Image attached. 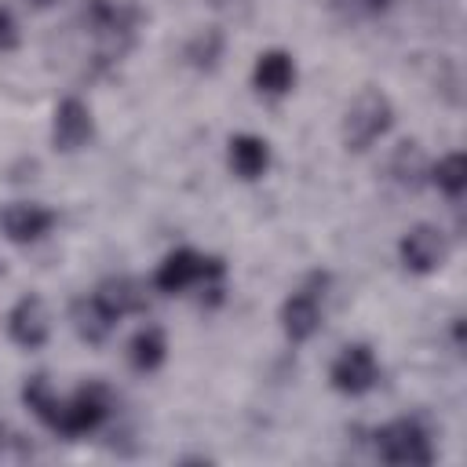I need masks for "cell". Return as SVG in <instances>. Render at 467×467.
<instances>
[{
    "instance_id": "obj_4",
    "label": "cell",
    "mask_w": 467,
    "mask_h": 467,
    "mask_svg": "<svg viewBox=\"0 0 467 467\" xmlns=\"http://www.w3.org/2000/svg\"><path fill=\"white\" fill-rule=\"evenodd\" d=\"M109 405H113V398H109V387L106 383H84V387L73 390V398H66V401L58 398L47 427L55 434H62V438L88 434V431H95L109 416Z\"/></svg>"
},
{
    "instance_id": "obj_21",
    "label": "cell",
    "mask_w": 467,
    "mask_h": 467,
    "mask_svg": "<svg viewBox=\"0 0 467 467\" xmlns=\"http://www.w3.org/2000/svg\"><path fill=\"white\" fill-rule=\"evenodd\" d=\"M350 4H358V7H365V11H379V7H387V0H350Z\"/></svg>"
},
{
    "instance_id": "obj_8",
    "label": "cell",
    "mask_w": 467,
    "mask_h": 467,
    "mask_svg": "<svg viewBox=\"0 0 467 467\" xmlns=\"http://www.w3.org/2000/svg\"><path fill=\"white\" fill-rule=\"evenodd\" d=\"M398 252H401L405 270H412V274H434L445 263V255H449V241H445V234L438 226L420 223V226H412L401 237Z\"/></svg>"
},
{
    "instance_id": "obj_17",
    "label": "cell",
    "mask_w": 467,
    "mask_h": 467,
    "mask_svg": "<svg viewBox=\"0 0 467 467\" xmlns=\"http://www.w3.org/2000/svg\"><path fill=\"white\" fill-rule=\"evenodd\" d=\"M427 171H431V164H427V157H423V150L416 142H401L394 150V157H390L394 182H401L405 190H416V186L427 182Z\"/></svg>"
},
{
    "instance_id": "obj_22",
    "label": "cell",
    "mask_w": 467,
    "mask_h": 467,
    "mask_svg": "<svg viewBox=\"0 0 467 467\" xmlns=\"http://www.w3.org/2000/svg\"><path fill=\"white\" fill-rule=\"evenodd\" d=\"M33 7H47V4H55V0H29Z\"/></svg>"
},
{
    "instance_id": "obj_19",
    "label": "cell",
    "mask_w": 467,
    "mask_h": 467,
    "mask_svg": "<svg viewBox=\"0 0 467 467\" xmlns=\"http://www.w3.org/2000/svg\"><path fill=\"white\" fill-rule=\"evenodd\" d=\"M219 47H223V36L208 29V33H201V36L190 44V51H186V55H190L197 66H212V62L219 58Z\"/></svg>"
},
{
    "instance_id": "obj_3",
    "label": "cell",
    "mask_w": 467,
    "mask_h": 467,
    "mask_svg": "<svg viewBox=\"0 0 467 467\" xmlns=\"http://www.w3.org/2000/svg\"><path fill=\"white\" fill-rule=\"evenodd\" d=\"M394 124V106L379 88L358 91V99L343 113V146L347 150H368L376 139H383Z\"/></svg>"
},
{
    "instance_id": "obj_9",
    "label": "cell",
    "mask_w": 467,
    "mask_h": 467,
    "mask_svg": "<svg viewBox=\"0 0 467 467\" xmlns=\"http://www.w3.org/2000/svg\"><path fill=\"white\" fill-rule=\"evenodd\" d=\"M7 332H11V339H15L18 347H26V350L44 347L47 336H51L47 303H44L40 296H22V299L11 306V314H7Z\"/></svg>"
},
{
    "instance_id": "obj_13",
    "label": "cell",
    "mask_w": 467,
    "mask_h": 467,
    "mask_svg": "<svg viewBox=\"0 0 467 467\" xmlns=\"http://www.w3.org/2000/svg\"><path fill=\"white\" fill-rule=\"evenodd\" d=\"M69 321H73V328H77V336H80L84 343H102V339L113 332V325H117V317L99 303L95 292L73 299V306H69Z\"/></svg>"
},
{
    "instance_id": "obj_23",
    "label": "cell",
    "mask_w": 467,
    "mask_h": 467,
    "mask_svg": "<svg viewBox=\"0 0 467 467\" xmlns=\"http://www.w3.org/2000/svg\"><path fill=\"white\" fill-rule=\"evenodd\" d=\"M0 445H4V423H0Z\"/></svg>"
},
{
    "instance_id": "obj_12",
    "label": "cell",
    "mask_w": 467,
    "mask_h": 467,
    "mask_svg": "<svg viewBox=\"0 0 467 467\" xmlns=\"http://www.w3.org/2000/svg\"><path fill=\"white\" fill-rule=\"evenodd\" d=\"M95 296H99V303H102L117 321L128 317V314H142L146 303H150L146 285L135 281V277H106V281L95 288Z\"/></svg>"
},
{
    "instance_id": "obj_7",
    "label": "cell",
    "mask_w": 467,
    "mask_h": 467,
    "mask_svg": "<svg viewBox=\"0 0 467 467\" xmlns=\"http://www.w3.org/2000/svg\"><path fill=\"white\" fill-rule=\"evenodd\" d=\"M328 379L339 394H365L376 387L379 379V365H376V354L368 343H350L336 354L332 368H328Z\"/></svg>"
},
{
    "instance_id": "obj_15",
    "label": "cell",
    "mask_w": 467,
    "mask_h": 467,
    "mask_svg": "<svg viewBox=\"0 0 467 467\" xmlns=\"http://www.w3.org/2000/svg\"><path fill=\"white\" fill-rule=\"evenodd\" d=\"M230 168L241 179H259L270 168V146L259 135H234L230 139Z\"/></svg>"
},
{
    "instance_id": "obj_14",
    "label": "cell",
    "mask_w": 467,
    "mask_h": 467,
    "mask_svg": "<svg viewBox=\"0 0 467 467\" xmlns=\"http://www.w3.org/2000/svg\"><path fill=\"white\" fill-rule=\"evenodd\" d=\"M252 80H255V88L263 95H285L296 84V62H292V55L288 51H277V47L274 51H263L255 58Z\"/></svg>"
},
{
    "instance_id": "obj_2",
    "label": "cell",
    "mask_w": 467,
    "mask_h": 467,
    "mask_svg": "<svg viewBox=\"0 0 467 467\" xmlns=\"http://www.w3.org/2000/svg\"><path fill=\"white\" fill-rule=\"evenodd\" d=\"M223 274H226V263L219 255H201L193 248H175L164 255V263L157 266L153 274V285L168 296L175 292H186L193 285L204 288V299L208 303H219L223 299Z\"/></svg>"
},
{
    "instance_id": "obj_6",
    "label": "cell",
    "mask_w": 467,
    "mask_h": 467,
    "mask_svg": "<svg viewBox=\"0 0 467 467\" xmlns=\"http://www.w3.org/2000/svg\"><path fill=\"white\" fill-rule=\"evenodd\" d=\"M325 274H310L303 288H296L281 306V328L292 343H306L321 328V299L317 288H325Z\"/></svg>"
},
{
    "instance_id": "obj_18",
    "label": "cell",
    "mask_w": 467,
    "mask_h": 467,
    "mask_svg": "<svg viewBox=\"0 0 467 467\" xmlns=\"http://www.w3.org/2000/svg\"><path fill=\"white\" fill-rule=\"evenodd\" d=\"M427 179L449 197V201H463V190H467V161H463V153H445L438 164H431V171H427Z\"/></svg>"
},
{
    "instance_id": "obj_11",
    "label": "cell",
    "mask_w": 467,
    "mask_h": 467,
    "mask_svg": "<svg viewBox=\"0 0 467 467\" xmlns=\"http://www.w3.org/2000/svg\"><path fill=\"white\" fill-rule=\"evenodd\" d=\"M91 131H95L91 109L80 99H62L55 106V120H51V142H55V150L73 153V150H80L91 139Z\"/></svg>"
},
{
    "instance_id": "obj_5",
    "label": "cell",
    "mask_w": 467,
    "mask_h": 467,
    "mask_svg": "<svg viewBox=\"0 0 467 467\" xmlns=\"http://www.w3.org/2000/svg\"><path fill=\"white\" fill-rule=\"evenodd\" d=\"M376 456L383 463H398V467H427L434 460L431 452V438L420 427V420H394L387 427H379L376 434Z\"/></svg>"
},
{
    "instance_id": "obj_10",
    "label": "cell",
    "mask_w": 467,
    "mask_h": 467,
    "mask_svg": "<svg viewBox=\"0 0 467 467\" xmlns=\"http://www.w3.org/2000/svg\"><path fill=\"white\" fill-rule=\"evenodd\" d=\"M51 226H55V212L44 204H33V201H15L0 212V230L15 244H29V241L44 237Z\"/></svg>"
},
{
    "instance_id": "obj_1",
    "label": "cell",
    "mask_w": 467,
    "mask_h": 467,
    "mask_svg": "<svg viewBox=\"0 0 467 467\" xmlns=\"http://www.w3.org/2000/svg\"><path fill=\"white\" fill-rule=\"evenodd\" d=\"M139 7L128 4V0H91L84 11H80V26L84 33L91 36L95 44V58L102 66L109 62H120L131 44H135V33H139Z\"/></svg>"
},
{
    "instance_id": "obj_20",
    "label": "cell",
    "mask_w": 467,
    "mask_h": 467,
    "mask_svg": "<svg viewBox=\"0 0 467 467\" xmlns=\"http://www.w3.org/2000/svg\"><path fill=\"white\" fill-rule=\"evenodd\" d=\"M18 47V26L11 18L7 7H0V51H15Z\"/></svg>"
},
{
    "instance_id": "obj_16",
    "label": "cell",
    "mask_w": 467,
    "mask_h": 467,
    "mask_svg": "<svg viewBox=\"0 0 467 467\" xmlns=\"http://www.w3.org/2000/svg\"><path fill=\"white\" fill-rule=\"evenodd\" d=\"M128 358H131V365H135L139 372H157V368L164 365V358H168L164 328H157V325L139 328V332L131 336V343H128Z\"/></svg>"
}]
</instances>
